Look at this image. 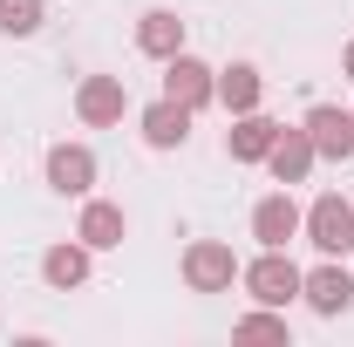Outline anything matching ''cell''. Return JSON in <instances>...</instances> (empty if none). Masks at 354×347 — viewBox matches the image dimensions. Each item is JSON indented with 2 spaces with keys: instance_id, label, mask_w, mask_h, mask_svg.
<instances>
[{
  "instance_id": "cell-1",
  "label": "cell",
  "mask_w": 354,
  "mask_h": 347,
  "mask_svg": "<svg viewBox=\"0 0 354 347\" xmlns=\"http://www.w3.org/2000/svg\"><path fill=\"white\" fill-rule=\"evenodd\" d=\"M300 238H307L320 259H348L354 252V205L341 191H320L307 205V218H300Z\"/></svg>"
},
{
  "instance_id": "cell-2",
  "label": "cell",
  "mask_w": 354,
  "mask_h": 347,
  "mask_svg": "<svg viewBox=\"0 0 354 347\" xmlns=\"http://www.w3.org/2000/svg\"><path fill=\"white\" fill-rule=\"evenodd\" d=\"M300 279H307L300 265L286 259V252H266V245H259L252 265H239V286H245L252 306H293V300H300Z\"/></svg>"
},
{
  "instance_id": "cell-3",
  "label": "cell",
  "mask_w": 354,
  "mask_h": 347,
  "mask_svg": "<svg viewBox=\"0 0 354 347\" xmlns=\"http://www.w3.org/2000/svg\"><path fill=\"white\" fill-rule=\"evenodd\" d=\"M184 286L191 293H232L239 286V252L225 238H191L184 245Z\"/></svg>"
},
{
  "instance_id": "cell-4",
  "label": "cell",
  "mask_w": 354,
  "mask_h": 347,
  "mask_svg": "<svg viewBox=\"0 0 354 347\" xmlns=\"http://www.w3.org/2000/svg\"><path fill=\"white\" fill-rule=\"evenodd\" d=\"M41 177H48V191H55V198H88V191H95V177H102V164H95V150H88V143H48Z\"/></svg>"
},
{
  "instance_id": "cell-5",
  "label": "cell",
  "mask_w": 354,
  "mask_h": 347,
  "mask_svg": "<svg viewBox=\"0 0 354 347\" xmlns=\"http://www.w3.org/2000/svg\"><path fill=\"white\" fill-rule=\"evenodd\" d=\"M130 116V88H123V75H82L75 82V123H88V130H116Z\"/></svg>"
},
{
  "instance_id": "cell-6",
  "label": "cell",
  "mask_w": 354,
  "mask_h": 347,
  "mask_svg": "<svg viewBox=\"0 0 354 347\" xmlns=\"http://www.w3.org/2000/svg\"><path fill=\"white\" fill-rule=\"evenodd\" d=\"M164 95L184 102V109H212V102H218V68L198 62L191 48H177L171 62H164Z\"/></svg>"
},
{
  "instance_id": "cell-7",
  "label": "cell",
  "mask_w": 354,
  "mask_h": 347,
  "mask_svg": "<svg viewBox=\"0 0 354 347\" xmlns=\"http://www.w3.org/2000/svg\"><path fill=\"white\" fill-rule=\"evenodd\" d=\"M300 130L313 136V157L320 164H348L354 157V109H341V102H313Z\"/></svg>"
},
{
  "instance_id": "cell-8",
  "label": "cell",
  "mask_w": 354,
  "mask_h": 347,
  "mask_svg": "<svg viewBox=\"0 0 354 347\" xmlns=\"http://www.w3.org/2000/svg\"><path fill=\"white\" fill-rule=\"evenodd\" d=\"M300 300H307L320 320H341V313L354 306V272H348V259H320L307 279H300Z\"/></svg>"
},
{
  "instance_id": "cell-9",
  "label": "cell",
  "mask_w": 354,
  "mask_h": 347,
  "mask_svg": "<svg viewBox=\"0 0 354 347\" xmlns=\"http://www.w3.org/2000/svg\"><path fill=\"white\" fill-rule=\"evenodd\" d=\"M75 238H82L88 252H116L123 238H130V212L116 205V198H82V218H75Z\"/></svg>"
},
{
  "instance_id": "cell-10",
  "label": "cell",
  "mask_w": 354,
  "mask_h": 347,
  "mask_svg": "<svg viewBox=\"0 0 354 347\" xmlns=\"http://www.w3.org/2000/svg\"><path fill=\"white\" fill-rule=\"evenodd\" d=\"M300 205H293V191H286V184H279V191H272V198H259V205H252V238H259L266 252H286V245H293V238H300Z\"/></svg>"
},
{
  "instance_id": "cell-11",
  "label": "cell",
  "mask_w": 354,
  "mask_h": 347,
  "mask_svg": "<svg viewBox=\"0 0 354 347\" xmlns=\"http://www.w3.org/2000/svg\"><path fill=\"white\" fill-rule=\"evenodd\" d=\"M191 123H198V109H184L171 95H157V102L136 116V130H143L150 150H184V143H191Z\"/></svg>"
},
{
  "instance_id": "cell-12",
  "label": "cell",
  "mask_w": 354,
  "mask_h": 347,
  "mask_svg": "<svg viewBox=\"0 0 354 347\" xmlns=\"http://www.w3.org/2000/svg\"><path fill=\"white\" fill-rule=\"evenodd\" d=\"M286 123H272L266 109H245V116H232V130H225V157L232 164H266V150L279 143Z\"/></svg>"
},
{
  "instance_id": "cell-13",
  "label": "cell",
  "mask_w": 354,
  "mask_h": 347,
  "mask_svg": "<svg viewBox=\"0 0 354 347\" xmlns=\"http://www.w3.org/2000/svg\"><path fill=\"white\" fill-rule=\"evenodd\" d=\"M88 272H95V252L82 238H62V245L41 252V286L48 293H75V286H88Z\"/></svg>"
},
{
  "instance_id": "cell-14",
  "label": "cell",
  "mask_w": 354,
  "mask_h": 347,
  "mask_svg": "<svg viewBox=\"0 0 354 347\" xmlns=\"http://www.w3.org/2000/svg\"><path fill=\"white\" fill-rule=\"evenodd\" d=\"M313 164H320V157H313V136L307 130H279V143L266 150V171H272V184H286V191L307 184Z\"/></svg>"
},
{
  "instance_id": "cell-15",
  "label": "cell",
  "mask_w": 354,
  "mask_h": 347,
  "mask_svg": "<svg viewBox=\"0 0 354 347\" xmlns=\"http://www.w3.org/2000/svg\"><path fill=\"white\" fill-rule=\"evenodd\" d=\"M259 102H266L259 62H232V68H218V109H225V116H245V109H259Z\"/></svg>"
},
{
  "instance_id": "cell-16",
  "label": "cell",
  "mask_w": 354,
  "mask_h": 347,
  "mask_svg": "<svg viewBox=\"0 0 354 347\" xmlns=\"http://www.w3.org/2000/svg\"><path fill=\"white\" fill-rule=\"evenodd\" d=\"M177 48H184V21H177V7H150V14L136 21V55L171 62Z\"/></svg>"
},
{
  "instance_id": "cell-17",
  "label": "cell",
  "mask_w": 354,
  "mask_h": 347,
  "mask_svg": "<svg viewBox=\"0 0 354 347\" xmlns=\"http://www.w3.org/2000/svg\"><path fill=\"white\" fill-rule=\"evenodd\" d=\"M232 334H239V341H293L286 306H252V313H239V320H232Z\"/></svg>"
},
{
  "instance_id": "cell-18",
  "label": "cell",
  "mask_w": 354,
  "mask_h": 347,
  "mask_svg": "<svg viewBox=\"0 0 354 347\" xmlns=\"http://www.w3.org/2000/svg\"><path fill=\"white\" fill-rule=\"evenodd\" d=\"M41 21H48L41 0H0V35H7V41H28V35H41Z\"/></svg>"
},
{
  "instance_id": "cell-19",
  "label": "cell",
  "mask_w": 354,
  "mask_h": 347,
  "mask_svg": "<svg viewBox=\"0 0 354 347\" xmlns=\"http://www.w3.org/2000/svg\"><path fill=\"white\" fill-rule=\"evenodd\" d=\"M341 75H348V82H354V41L341 48Z\"/></svg>"
}]
</instances>
